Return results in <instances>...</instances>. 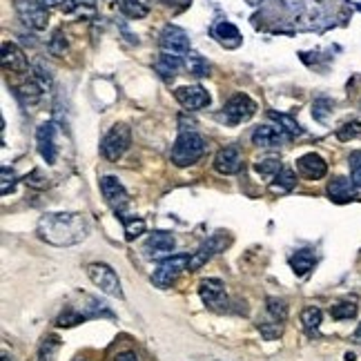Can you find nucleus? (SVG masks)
<instances>
[{
  "instance_id": "f257e3e1",
  "label": "nucleus",
  "mask_w": 361,
  "mask_h": 361,
  "mask_svg": "<svg viewBox=\"0 0 361 361\" xmlns=\"http://www.w3.org/2000/svg\"><path fill=\"white\" fill-rule=\"evenodd\" d=\"M90 221L80 212H47L38 221V237L49 245L69 247L85 241Z\"/></svg>"
},
{
  "instance_id": "f03ea898",
  "label": "nucleus",
  "mask_w": 361,
  "mask_h": 361,
  "mask_svg": "<svg viewBox=\"0 0 361 361\" xmlns=\"http://www.w3.org/2000/svg\"><path fill=\"white\" fill-rule=\"evenodd\" d=\"M205 154V138L197 132H180L176 143L172 145V163L176 168H188L194 165Z\"/></svg>"
},
{
  "instance_id": "7ed1b4c3",
  "label": "nucleus",
  "mask_w": 361,
  "mask_h": 361,
  "mask_svg": "<svg viewBox=\"0 0 361 361\" xmlns=\"http://www.w3.org/2000/svg\"><path fill=\"white\" fill-rule=\"evenodd\" d=\"M132 145V130L125 123H116L101 141V154L107 161H118Z\"/></svg>"
},
{
  "instance_id": "20e7f679",
  "label": "nucleus",
  "mask_w": 361,
  "mask_h": 361,
  "mask_svg": "<svg viewBox=\"0 0 361 361\" xmlns=\"http://www.w3.org/2000/svg\"><path fill=\"white\" fill-rule=\"evenodd\" d=\"M13 7H16V13L30 30H36V32L47 30V23H49L47 3H43V0H13Z\"/></svg>"
},
{
  "instance_id": "39448f33",
  "label": "nucleus",
  "mask_w": 361,
  "mask_h": 361,
  "mask_svg": "<svg viewBox=\"0 0 361 361\" xmlns=\"http://www.w3.org/2000/svg\"><path fill=\"white\" fill-rule=\"evenodd\" d=\"M87 276H90L96 288H101V293H105L109 297H116V299L123 297L121 279H118V274H116V270L112 266H107V263H101V261L90 263Z\"/></svg>"
},
{
  "instance_id": "423d86ee",
  "label": "nucleus",
  "mask_w": 361,
  "mask_h": 361,
  "mask_svg": "<svg viewBox=\"0 0 361 361\" xmlns=\"http://www.w3.org/2000/svg\"><path fill=\"white\" fill-rule=\"evenodd\" d=\"M188 263H190V255H172L165 261H161V266L154 270L152 274V283L157 288H170L172 283H176V279L180 274L188 270Z\"/></svg>"
},
{
  "instance_id": "0eeeda50",
  "label": "nucleus",
  "mask_w": 361,
  "mask_h": 361,
  "mask_svg": "<svg viewBox=\"0 0 361 361\" xmlns=\"http://www.w3.org/2000/svg\"><path fill=\"white\" fill-rule=\"evenodd\" d=\"M230 243V237H228V232H216L212 234L210 239H207L205 243L199 245L197 252H192L190 255V263H188V270L190 272H197L199 268H203L207 261H210L214 255H219L221 250H226Z\"/></svg>"
},
{
  "instance_id": "6e6552de",
  "label": "nucleus",
  "mask_w": 361,
  "mask_h": 361,
  "mask_svg": "<svg viewBox=\"0 0 361 361\" xmlns=\"http://www.w3.org/2000/svg\"><path fill=\"white\" fill-rule=\"evenodd\" d=\"M257 112V103L247 94H234L232 99L224 105V118L230 125H239L243 121H250Z\"/></svg>"
},
{
  "instance_id": "1a4fd4ad",
  "label": "nucleus",
  "mask_w": 361,
  "mask_h": 361,
  "mask_svg": "<svg viewBox=\"0 0 361 361\" xmlns=\"http://www.w3.org/2000/svg\"><path fill=\"white\" fill-rule=\"evenodd\" d=\"M101 192H103V199L107 201V205L112 207L116 214H123V210L130 203V194L121 180L116 176H109V174L103 176L101 178Z\"/></svg>"
},
{
  "instance_id": "9d476101",
  "label": "nucleus",
  "mask_w": 361,
  "mask_h": 361,
  "mask_svg": "<svg viewBox=\"0 0 361 361\" xmlns=\"http://www.w3.org/2000/svg\"><path fill=\"white\" fill-rule=\"evenodd\" d=\"M159 43H161L163 51H168V54H176V56H185V54H190L188 32L180 30V27H176V25H165L163 27Z\"/></svg>"
},
{
  "instance_id": "9b49d317",
  "label": "nucleus",
  "mask_w": 361,
  "mask_h": 361,
  "mask_svg": "<svg viewBox=\"0 0 361 361\" xmlns=\"http://www.w3.org/2000/svg\"><path fill=\"white\" fill-rule=\"evenodd\" d=\"M36 143L40 157L45 159L47 165H54L59 159V147H56V125L54 123H43L36 130Z\"/></svg>"
},
{
  "instance_id": "f8f14e48",
  "label": "nucleus",
  "mask_w": 361,
  "mask_h": 361,
  "mask_svg": "<svg viewBox=\"0 0 361 361\" xmlns=\"http://www.w3.org/2000/svg\"><path fill=\"white\" fill-rule=\"evenodd\" d=\"M176 247V239L172 232H165V230H157L152 232L147 241H145V252L149 259H161V257H172Z\"/></svg>"
},
{
  "instance_id": "ddd939ff",
  "label": "nucleus",
  "mask_w": 361,
  "mask_h": 361,
  "mask_svg": "<svg viewBox=\"0 0 361 361\" xmlns=\"http://www.w3.org/2000/svg\"><path fill=\"white\" fill-rule=\"evenodd\" d=\"M199 297L207 308H224V305H228L226 283L221 279H203L199 283Z\"/></svg>"
},
{
  "instance_id": "4468645a",
  "label": "nucleus",
  "mask_w": 361,
  "mask_h": 361,
  "mask_svg": "<svg viewBox=\"0 0 361 361\" xmlns=\"http://www.w3.org/2000/svg\"><path fill=\"white\" fill-rule=\"evenodd\" d=\"M174 99L183 105L188 112L194 109H203L210 105V94H207L201 85H190V87H176L174 90Z\"/></svg>"
},
{
  "instance_id": "2eb2a0df",
  "label": "nucleus",
  "mask_w": 361,
  "mask_h": 361,
  "mask_svg": "<svg viewBox=\"0 0 361 361\" xmlns=\"http://www.w3.org/2000/svg\"><path fill=\"white\" fill-rule=\"evenodd\" d=\"M326 192H328L330 201H335V203H350V201L359 199V190L355 185V180L345 178V176L332 178L328 183V188H326Z\"/></svg>"
},
{
  "instance_id": "dca6fc26",
  "label": "nucleus",
  "mask_w": 361,
  "mask_h": 361,
  "mask_svg": "<svg viewBox=\"0 0 361 361\" xmlns=\"http://www.w3.org/2000/svg\"><path fill=\"white\" fill-rule=\"evenodd\" d=\"M243 168V159H241V152L237 147H221L214 157V170L219 174H239Z\"/></svg>"
},
{
  "instance_id": "f3484780",
  "label": "nucleus",
  "mask_w": 361,
  "mask_h": 361,
  "mask_svg": "<svg viewBox=\"0 0 361 361\" xmlns=\"http://www.w3.org/2000/svg\"><path fill=\"white\" fill-rule=\"evenodd\" d=\"M297 172L308 180H319L328 174V163L324 161V157L314 154V152H308V154L297 159Z\"/></svg>"
},
{
  "instance_id": "a211bd4d",
  "label": "nucleus",
  "mask_w": 361,
  "mask_h": 361,
  "mask_svg": "<svg viewBox=\"0 0 361 361\" xmlns=\"http://www.w3.org/2000/svg\"><path fill=\"white\" fill-rule=\"evenodd\" d=\"M0 63H3L7 72H13V74H25L27 69H30L25 51L16 43H9V40L3 43V56H0Z\"/></svg>"
},
{
  "instance_id": "6ab92c4d",
  "label": "nucleus",
  "mask_w": 361,
  "mask_h": 361,
  "mask_svg": "<svg viewBox=\"0 0 361 361\" xmlns=\"http://www.w3.org/2000/svg\"><path fill=\"white\" fill-rule=\"evenodd\" d=\"M283 141H288V136L279 128H272V125H259L252 132V143L257 147H279Z\"/></svg>"
},
{
  "instance_id": "aec40b11",
  "label": "nucleus",
  "mask_w": 361,
  "mask_h": 361,
  "mask_svg": "<svg viewBox=\"0 0 361 361\" xmlns=\"http://www.w3.org/2000/svg\"><path fill=\"white\" fill-rule=\"evenodd\" d=\"M212 36H214L224 47H228V49L239 47V45H241V40H243V38H241V32H239L232 23H228V20L216 23V25L212 27Z\"/></svg>"
},
{
  "instance_id": "412c9836",
  "label": "nucleus",
  "mask_w": 361,
  "mask_h": 361,
  "mask_svg": "<svg viewBox=\"0 0 361 361\" xmlns=\"http://www.w3.org/2000/svg\"><path fill=\"white\" fill-rule=\"evenodd\" d=\"M180 67H183V61H180V56H176V54H168V51H163L161 56L157 59V63H154V69L161 74V78H165V80H172L178 74Z\"/></svg>"
},
{
  "instance_id": "4be33fe9",
  "label": "nucleus",
  "mask_w": 361,
  "mask_h": 361,
  "mask_svg": "<svg viewBox=\"0 0 361 361\" xmlns=\"http://www.w3.org/2000/svg\"><path fill=\"white\" fill-rule=\"evenodd\" d=\"M314 252L312 250H297V252L290 257V268H293V272L297 276H305L312 268H314Z\"/></svg>"
},
{
  "instance_id": "5701e85b",
  "label": "nucleus",
  "mask_w": 361,
  "mask_h": 361,
  "mask_svg": "<svg viewBox=\"0 0 361 361\" xmlns=\"http://www.w3.org/2000/svg\"><path fill=\"white\" fill-rule=\"evenodd\" d=\"M295 185H297V174H295V170H290V168H283L279 174L274 176V180H272V192H276V194H288V192H293L295 190Z\"/></svg>"
},
{
  "instance_id": "b1692460",
  "label": "nucleus",
  "mask_w": 361,
  "mask_h": 361,
  "mask_svg": "<svg viewBox=\"0 0 361 361\" xmlns=\"http://www.w3.org/2000/svg\"><path fill=\"white\" fill-rule=\"evenodd\" d=\"M322 319H324V312L317 308V305H308V308L301 310V324H303V330L308 332V335H314L322 326Z\"/></svg>"
},
{
  "instance_id": "393cba45",
  "label": "nucleus",
  "mask_w": 361,
  "mask_h": 361,
  "mask_svg": "<svg viewBox=\"0 0 361 361\" xmlns=\"http://www.w3.org/2000/svg\"><path fill=\"white\" fill-rule=\"evenodd\" d=\"M268 116L272 118V121H276L281 125V132L288 136V138H295V136H299V134H303V130H301V125L293 118V116H288V114H279V112H268Z\"/></svg>"
},
{
  "instance_id": "a878e982",
  "label": "nucleus",
  "mask_w": 361,
  "mask_h": 361,
  "mask_svg": "<svg viewBox=\"0 0 361 361\" xmlns=\"http://www.w3.org/2000/svg\"><path fill=\"white\" fill-rule=\"evenodd\" d=\"M116 5L128 18H145L149 11L143 0H116Z\"/></svg>"
},
{
  "instance_id": "bb28decb",
  "label": "nucleus",
  "mask_w": 361,
  "mask_h": 361,
  "mask_svg": "<svg viewBox=\"0 0 361 361\" xmlns=\"http://www.w3.org/2000/svg\"><path fill=\"white\" fill-rule=\"evenodd\" d=\"M43 85L36 80V78H30V80H25L20 87H16V94L20 96V99L25 103H36L40 99V94H43Z\"/></svg>"
},
{
  "instance_id": "cd10ccee",
  "label": "nucleus",
  "mask_w": 361,
  "mask_h": 361,
  "mask_svg": "<svg viewBox=\"0 0 361 361\" xmlns=\"http://www.w3.org/2000/svg\"><path fill=\"white\" fill-rule=\"evenodd\" d=\"M61 350V337L59 335H47L45 341L38 348V361H54Z\"/></svg>"
},
{
  "instance_id": "c85d7f7f",
  "label": "nucleus",
  "mask_w": 361,
  "mask_h": 361,
  "mask_svg": "<svg viewBox=\"0 0 361 361\" xmlns=\"http://www.w3.org/2000/svg\"><path fill=\"white\" fill-rule=\"evenodd\" d=\"M185 67H188V72L192 76H197V78H205V76H210V72H212L210 63H207L203 56H199V54H190V59L185 61Z\"/></svg>"
},
{
  "instance_id": "c756f323",
  "label": "nucleus",
  "mask_w": 361,
  "mask_h": 361,
  "mask_svg": "<svg viewBox=\"0 0 361 361\" xmlns=\"http://www.w3.org/2000/svg\"><path fill=\"white\" fill-rule=\"evenodd\" d=\"M121 219L125 226V239L128 241L138 239L145 232V219H141V216H121Z\"/></svg>"
},
{
  "instance_id": "7c9ffc66",
  "label": "nucleus",
  "mask_w": 361,
  "mask_h": 361,
  "mask_svg": "<svg viewBox=\"0 0 361 361\" xmlns=\"http://www.w3.org/2000/svg\"><path fill=\"white\" fill-rule=\"evenodd\" d=\"M266 310H268V314L272 317V322L283 324L286 319H288V305H286V301L279 299V297H268V299H266Z\"/></svg>"
},
{
  "instance_id": "2f4dec72",
  "label": "nucleus",
  "mask_w": 361,
  "mask_h": 361,
  "mask_svg": "<svg viewBox=\"0 0 361 361\" xmlns=\"http://www.w3.org/2000/svg\"><path fill=\"white\" fill-rule=\"evenodd\" d=\"M357 303L353 301H339L335 305H330V314L332 319H337V322H345V319H355L357 317Z\"/></svg>"
},
{
  "instance_id": "473e14b6",
  "label": "nucleus",
  "mask_w": 361,
  "mask_h": 361,
  "mask_svg": "<svg viewBox=\"0 0 361 361\" xmlns=\"http://www.w3.org/2000/svg\"><path fill=\"white\" fill-rule=\"evenodd\" d=\"M85 314H82L80 310H76V308H67L59 319H56V324L61 326V328H72V326H76V324H82L85 322Z\"/></svg>"
},
{
  "instance_id": "72a5a7b5",
  "label": "nucleus",
  "mask_w": 361,
  "mask_h": 361,
  "mask_svg": "<svg viewBox=\"0 0 361 361\" xmlns=\"http://www.w3.org/2000/svg\"><path fill=\"white\" fill-rule=\"evenodd\" d=\"M255 168H257V172L261 176H276L283 170V165H281L279 159H266V161H259Z\"/></svg>"
},
{
  "instance_id": "f704fd0d",
  "label": "nucleus",
  "mask_w": 361,
  "mask_h": 361,
  "mask_svg": "<svg viewBox=\"0 0 361 361\" xmlns=\"http://www.w3.org/2000/svg\"><path fill=\"white\" fill-rule=\"evenodd\" d=\"M359 136H361V121H350L337 130L339 141H353V138H359Z\"/></svg>"
},
{
  "instance_id": "c9c22d12",
  "label": "nucleus",
  "mask_w": 361,
  "mask_h": 361,
  "mask_svg": "<svg viewBox=\"0 0 361 361\" xmlns=\"http://www.w3.org/2000/svg\"><path fill=\"white\" fill-rule=\"evenodd\" d=\"M0 194H3V197H7L9 192H13V188H16V174H13V170L11 168H3V172H0Z\"/></svg>"
},
{
  "instance_id": "e433bc0d",
  "label": "nucleus",
  "mask_w": 361,
  "mask_h": 361,
  "mask_svg": "<svg viewBox=\"0 0 361 361\" xmlns=\"http://www.w3.org/2000/svg\"><path fill=\"white\" fill-rule=\"evenodd\" d=\"M259 330H261V335L266 337L268 341H272V339H276L281 335V330H283V324H279V322H261L259 324Z\"/></svg>"
},
{
  "instance_id": "4c0bfd02",
  "label": "nucleus",
  "mask_w": 361,
  "mask_h": 361,
  "mask_svg": "<svg viewBox=\"0 0 361 361\" xmlns=\"http://www.w3.org/2000/svg\"><path fill=\"white\" fill-rule=\"evenodd\" d=\"M332 101H328V99H319V101H314V105H312V116L317 118V121H326L328 118V114L332 112Z\"/></svg>"
},
{
  "instance_id": "58836bf2",
  "label": "nucleus",
  "mask_w": 361,
  "mask_h": 361,
  "mask_svg": "<svg viewBox=\"0 0 361 361\" xmlns=\"http://www.w3.org/2000/svg\"><path fill=\"white\" fill-rule=\"evenodd\" d=\"M25 183L30 185V188H36V190H45V188H49V180L43 176V172H40V170H34L32 174H27V176H25Z\"/></svg>"
},
{
  "instance_id": "ea45409f",
  "label": "nucleus",
  "mask_w": 361,
  "mask_h": 361,
  "mask_svg": "<svg viewBox=\"0 0 361 361\" xmlns=\"http://www.w3.org/2000/svg\"><path fill=\"white\" fill-rule=\"evenodd\" d=\"M350 178L355 180L357 188H361V152L350 154Z\"/></svg>"
},
{
  "instance_id": "a19ab883",
  "label": "nucleus",
  "mask_w": 361,
  "mask_h": 361,
  "mask_svg": "<svg viewBox=\"0 0 361 361\" xmlns=\"http://www.w3.org/2000/svg\"><path fill=\"white\" fill-rule=\"evenodd\" d=\"M65 47H67V40L63 38V32L56 30V34H54V38L49 40V51H51V54H56V56H59V54L65 51Z\"/></svg>"
},
{
  "instance_id": "79ce46f5",
  "label": "nucleus",
  "mask_w": 361,
  "mask_h": 361,
  "mask_svg": "<svg viewBox=\"0 0 361 361\" xmlns=\"http://www.w3.org/2000/svg\"><path fill=\"white\" fill-rule=\"evenodd\" d=\"M96 0H63V11H74L80 7H94Z\"/></svg>"
},
{
  "instance_id": "37998d69",
  "label": "nucleus",
  "mask_w": 361,
  "mask_h": 361,
  "mask_svg": "<svg viewBox=\"0 0 361 361\" xmlns=\"http://www.w3.org/2000/svg\"><path fill=\"white\" fill-rule=\"evenodd\" d=\"M116 361H138V357H136L134 353H121V355L116 357Z\"/></svg>"
},
{
  "instance_id": "c03bdc74",
  "label": "nucleus",
  "mask_w": 361,
  "mask_h": 361,
  "mask_svg": "<svg viewBox=\"0 0 361 361\" xmlns=\"http://www.w3.org/2000/svg\"><path fill=\"white\" fill-rule=\"evenodd\" d=\"M353 341L361 345V324H359V326H357V330H355V335H353Z\"/></svg>"
},
{
  "instance_id": "a18cd8bd",
  "label": "nucleus",
  "mask_w": 361,
  "mask_h": 361,
  "mask_svg": "<svg viewBox=\"0 0 361 361\" xmlns=\"http://www.w3.org/2000/svg\"><path fill=\"white\" fill-rule=\"evenodd\" d=\"M247 3H250V5H261L263 0H247Z\"/></svg>"
},
{
  "instance_id": "49530a36",
  "label": "nucleus",
  "mask_w": 361,
  "mask_h": 361,
  "mask_svg": "<svg viewBox=\"0 0 361 361\" xmlns=\"http://www.w3.org/2000/svg\"><path fill=\"white\" fill-rule=\"evenodd\" d=\"M43 3H47V5H54V3H61V0H43Z\"/></svg>"
},
{
  "instance_id": "de8ad7c7",
  "label": "nucleus",
  "mask_w": 361,
  "mask_h": 361,
  "mask_svg": "<svg viewBox=\"0 0 361 361\" xmlns=\"http://www.w3.org/2000/svg\"><path fill=\"white\" fill-rule=\"evenodd\" d=\"M3 361H11V357L9 355H3Z\"/></svg>"
}]
</instances>
